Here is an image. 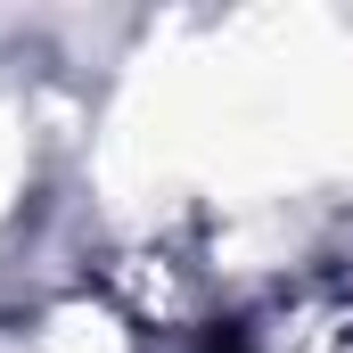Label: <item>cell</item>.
<instances>
[{"mask_svg": "<svg viewBox=\"0 0 353 353\" xmlns=\"http://www.w3.org/2000/svg\"><path fill=\"white\" fill-rule=\"evenodd\" d=\"M205 353H353V296H296L271 312L222 321Z\"/></svg>", "mask_w": 353, "mask_h": 353, "instance_id": "6da1fadb", "label": "cell"}]
</instances>
